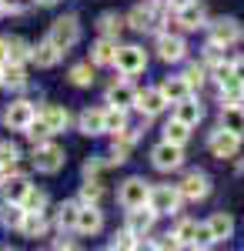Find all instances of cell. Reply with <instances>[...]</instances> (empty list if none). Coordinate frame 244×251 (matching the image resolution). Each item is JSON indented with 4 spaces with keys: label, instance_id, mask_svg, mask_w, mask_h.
I'll return each mask as SVG.
<instances>
[{
    "label": "cell",
    "instance_id": "obj_1",
    "mask_svg": "<svg viewBox=\"0 0 244 251\" xmlns=\"http://www.w3.org/2000/svg\"><path fill=\"white\" fill-rule=\"evenodd\" d=\"M47 40L54 44L60 54H67L71 47H77V40H80V20H77L74 14L57 17L54 24H50V34H47Z\"/></svg>",
    "mask_w": 244,
    "mask_h": 251
},
{
    "label": "cell",
    "instance_id": "obj_2",
    "mask_svg": "<svg viewBox=\"0 0 244 251\" xmlns=\"http://www.w3.org/2000/svg\"><path fill=\"white\" fill-rule=\"evenodd\" d=\"M171 238H174V248H207V245H214L207 225H197V221H177Z\"/></svg>",
    "mask_w": 244,
    "mask_h": 251
},
{
    "label": "cell",
    "instance_id": "obj_3",
    "mask_svg": "<svg viewBox=\"0 0 244 251\" xmlns=\"http://www.w3.org/2000/svg\"><path fill=\"white\" fill-rule=\"evenodd\" d=\"M181 188L177 184H150V198H147V208L154 214H177L181 211Z\"/></svg>",
    "mask_w": 244,
    "mask_h": 251
},
{
    "label": "cell",
    "instance_id": "obj_4",
    "mask_svg": "<svg viewBox=\"0 0 244 251\" xmlns=\"http://www.w3.org/2000/svg\"><path fill=\"white\" fill-rule=\"evenodd\" d=\"M30 161H34V168H37V171L57 174L60 168H64V161H67V157H64V148H60V144H54V141H37Z\"/></svg>",
    "mask_w": 244,
    "mask_h": 251
},
{
    "label": "cell",
    "instance_id": "obj_5",
    "mask_svg": "<svg viewBox=\"0 0 244 251\" xmlns=\"http://www.w3.org/2000/svg\"><path fill=\"white\" fill-rule=\"evenodd\" d=\"M150 198V181L144 177H127L121 188H117V201H121V208H144Z\"/></svg>",
    "mask_w": 244,
    "mask_h": 251
},
{
    "label": "cell",
    "instance_id": "obj_6",
    "mask_svg": "<svg viewBox=\"0 0 244 251\" xmlns=\"http://www.w3.org/2000/svg\"><path fill=\"white\" fill-rule=\"evenodd\" d=\"M114 67L124 74V77H134V74H144L147 67V54L144 47L137 44H127V47H117V57H114Z\"/></svg>",
    "mask_w": 244,
    "mask_h": 251
},
{
    "label": "cell",
    "instance_id": "obj_7",
    "mask_svg": "<svg viewBox=\"0 0 244 251\" xmlns=\"http://www.w3.org/2000/svg\"><path fill=\"white\" fill-rule=\"evenodd\" d=\"M150 164L157 171H177L184 164V148L181 144H171V141H161L150 148Z\"/></svg>",
    "mask_w": 244,
    "mask_h": 251
},
{
    "label": "cell",
    "instance_id": "obj_8",
    "mask_svg": "<svg viewBox=\"0 0 244 251\" xmlns=\"http://www.w3.org/2000/svg\"><path fill=\"white\" fill-rule=\"evenodd\" d=\"M207 148H211V154L214 157H234L241 151V134H234V131H227V127H218L214 134L207 137Z\"/></svg>",
    "mask_w": 244,
    "mask_h": 251
},
{
    "label": "cell",
    "instance_id": "obj_9",
    "mask_svg": "<svg viewBox=\"0 0 244 251\" xmlns=\"http://www.w3.org/2000/svg\"><path fill=\"white\" fill-rule=\"evenodd\" d=\"M34 117H37V107H34L30 100H14V104H7V111H3V124H7L10 131H27Z\"/></svg>",
    "mask_w": 244,
    "mask_h": 251
},
{
    "label": "cell",
    "instance_id": "obj_10",
    "mask_svg": "<svg viewBox=\"0 0 244 251\" xmlns=\"http://www.w3.org/2000/svg\"><path fill=\"white\" fill-rule=\"evenodd\" d=\"M177 188H181V198H188V201H204L211 194V177L204 171H191V174H184V181Z\"/></svg>",
    "mask_w": 244,
    "mask_h": 251
},
{
    "label": "cell",
    "instance_id": "obj_11",
    "mask_svg": "<svg viewBox=\"0 0 244 251\" xmlns=\"http://www.w3.org/2000/svg\"><path fill=\"white\" fill-rule=\"evenodd\" d=\"M207 27H211V40L221 44V47H231L234 40H241V24L234 17H218V20H211Z\"/></svg>",
    "mask_w": 244,
    "mask_h": 251
},
{
    "label": "cell",
    "instance_id": "obj_12",
    "mask_svg": "<svg viewBox=\"0 0 244 251\" xmlns=\"http://www.w3.org/2000/svg\"><path fill=\"white\" fill-rule=\"evenodd\" d=\"M177 24L184 27V30H201L207 27V10L201 0H188V3H181L177 7Z\"/></svg>",
    "mask_w": 244,
    "mask_h": 251
},
{
    "label": "cell",
    "instance_id": "obj_13",
    "mask_svg": "<svg viewBox=\"0 0 244 251\" xmlns=\"http://www.w3.org/2000/svg\"><path fill=\"white\" fill-rule=\"evenodd\" d=\"M157 57L164 60V64L184 60L188 57V44H184V37H177V34H161V37H157Z\"/></svg>",
    "mask_w": 244,
    "mask_h": 251
},
{
    "label": "cell",
    "instance_id": "obj_14",
    "mask_svg": "<svg viewBox=\"0 0 244 251\" xmlns=\"http://www.w3.org/2000/svg\"><path fill=\"white\" fill-rule=\"evenodd\" d=\"M100 228H104V214L97 211V204H80V208H77L74 231H80V234H97Z\"/></svg>",
    "mask_w": 244,
    "mask_h": 251
},
{
    "label": "cell",
    "instance_id": "obj_15",
    "mask_svg": "<svg viewBox=\"0 0 244 251\" xmlns=\"http://www.w3.org/2000/svg\"><path fill=\"white\" fill-rule=\"evenodd\" d=\"M134 107L141 111V114H161L164 107H168V97L161 94V87H147V91H137V100H134Z\"/></svg>",
    "mask_w": 244,
    "mask_h": 251
},
{
    "label": "cell",
    "instance_id": "obj_16",
    "mask_svg": "<svg viewBox=\"0 0 244 251\" xmlns=\"http://www.w3.org/2000/svg\"><path fill=\"white\" fill-rule=\"evenodd\" d=\"M30 188H34V184H30L24 174H7V177L0 181V194H3V201H17V204L27 198Z\"/></svg>",
    "mask_w": 244,
    "mask_h": 251
},
{
    "label": "cell",
    "instance_id": "obj_17",
    "mask_svg": "<svg viewBox=\"0 0 244 251\" xmlns=\"http://www.w3.org/2000/svg\"><path fill=\"white\" fill-rule=\"evenodd\" d=\"M174 117L177 121H184L188 127H197L201 124V117H204V107H201V100H194V97H184V100H177L174 104Z\"/></svg>",
    "mask_w": 244,
    "mask_h": 251
},
{
    "label": "cell",
    "instance_id": "obj_18",
    "mask_svg": "<svg viewBox=\"0 0 244 251\" xmlns=\"http://www.w3.org/2000/svg\"><path fill=\"white\" fill-rule=\"evenodd\" d=\"M154 218H157V214L150 211L147 204H144V208H131V211H127V231L137 234V238H144V234L154 228Z\"/></svg>",
    "mask_w": 244,
    "mask_h": 251
},
{
    "label": "cell",
    "instance_id": "obj_19",
    "mask_svg": "<svg viewBox=\"0 0 244 251\" xmlns=\"http://www.w3.org/2000/svg\"><path fill=\"white\" fill-rule=\"evenodd\" d=\"M134 100H137V91H134L127 80L121 77V80H114L111 87H107V104H114V107H134Z\"/></svg>",
    "mask_w": 244,
    "mask_h": 251
},
{
    "label": "cell",
    "instance_id": "obj_20",
    "mask_svg": "<svg viewBox=\"0 0 244 251\" xmlns=\"http://www.w3.org/2000/svg\"><path fill=\"white\" fill-rule=\"evenodd\" d=\"M114 57H117V40L111 37H100L91 47V64L94 67H114Z\"/></svg>",
    "mask_w": 244,
    "mask_h": 251
},
{
    "label": "cell",
    "instance_id": "obj_21",
    "mask_svg": "<svg viewBox=\"0 0 244 251\" xmlns=\"http://www.w3.org/2000/svg\"><path fill=\"white\" fill-rule=\"evenodd\" d=\"M207 231H211V238H214V245H218V241H227V238L234 234V218L224 214V211L211 214V218H207Z\"/></svg>",
    "mask_w": 244,
    "mask_h": 251
},
{
    "label": "cell",
    "instance_id": "obj_22",
    "mask_svg": "<svg viewBox=\"0 0 244 251\" xmlns=\"http://www.w3.org/2000/svg\"><path fill=\"white\" fill-rule=\"evenodd\" d=\"M40 117L47 121V127H50V134H60V131H67V124H71V114H67V107H60V104H47Z\"/></svg>",
    "mask_w": 244,
    "mask_h": 251
},
{
    "label": "cell",
    "instance_id": "obj_23",
    "mask_svg": "<svg viewBox=\"0 0 244 251\" xmlns=\"http://www.w3.org/2000/svg\"><path fill=\"white\" fill-rule=\"evenodd\" d=\"M77 127H80V134H87V137H97V134H104V111H84V114L77 117Z\"/></svg>",
    "mask_w": 244,
    "mask_h": 251
},
{
    "label": "cell",
    "instance_id": "obj_24",
    "mask_svg": "<svg viewBox=\"0 0 244 251\" xmlns=\"http://www.w3.org/2000/svg\"><path fill=\"white\" fill-rule=\"evenodd\" d=\"M60 57H64V54L57 50L50 40H40L37 47L30 50V60H34L37 67H57V60H60Z\"/></svg>",
    "mask_w": 244,
    "mask_h": 251
},
{
    "label": "cell",
    "instance_id": "obj_25",
    "mask_svg": "<svg viewBox=\"0 0 244 251\" xmlns=\"http://www.w3.org/2000/svg\"><path fill=\"white\" fill-rule=\"evenodd\" d=\"M221 127H227V131H234V134L244 137V107L241 104H227V107H221Z\"/></svg>",
    "mask_w": 244,
    "mask_h": 251
},
{
    "label": "cell",
    "instance_id": "obj_26",
    "mask_svg": "<svg viewBox=\"0 0 244 251\" xmlns=\"http://www.w3.org/2000/svg\"><path fill=\"white\" fill-rule=\"evenodd\" d=\"M127 27V17H121V14H100L97 17V30H100V37H111L117 40V34Z\"/></svg>",
    "mask_w": 244,
    "mask_h": 251
},
{
    "label": "cell",
    "instance_id": "obj_27",
    "mask_svg": "<svg viewBox=\"0 0 244 251\" xmlns=\"http://www.w3.org/2000/svg\"><path fill=\"white\" fill-rule=\"evenodd\" d=\"M20 231L27 234V238H44L47 234V218H44V211H27L24 221H20Z\"/></svg>",
    "mask_w": 244,
    "mask_h": 251
},
{
    "label": "cell",
    "instance_id": "obj_28",
    "mask_svg": "<svg viewBox=\"0 0 244 251\" xmlns=\"http://www.w3.org/2000/svg\"><path fill=\"white\" fill-rule=\"evenodd\" d=\"M127 27H134V30H154V7L150 3H144V7H134L131 14H127Z\"/></svg>",
    "mask_w": 244,
    "mask_h": 251
},
{
    "label": "cell",
    "instance_id": "obj_29",
    "mask_svg": "<svg viewBox=\"0 0 244 251\" xmlns=\"http://www.w3.org/2000/svg\"><path fill=\"white\" fill-rule=\"evenodd\" d=\"M161 94L168 97V104L184 100V97L191 94V87H188V80H184V74H181V77H168L164 84H161Z\"/></svg>",
    "mask_w": 244,
    "mask_h": 251
},
{
    "label": "cell",
    "instance_id": "obj_30",
    "mask_svg": "<svg viewBox=\"0 0 244 251\" xmlns=\"http://www.w3.org/2000/svg\"><path fill=\"white\" fill-rule=\"evenodd\" d=\"M24 204H17V201H3V208H0V225L3 228H17L20 231V221H24Z\"/></svg>",
    "mask_w": 244,
    "mask_h": 251
},
{
    "label": "cell",
    "instance_id": "obj_31",
    "mask_svg": "<svg viewBox=\"0 0 244 251\" xmlns=\"http://www.w3.org/2000/svg\"><path fill=\"white\" fill-rule=\"evenodd\" d=\"M188 137H191V127L184 124V121H177V117H171L168 124H164V141H171V144H188Z\"/></svg>",
    "mask_w": 244,
    "mask_h": 251
},
{
    "label": "cell",
    "instance_id": "obj_32",
    "mask_svg": "<svg viewBox=\"0 0 244 251\" xmlns=\"http://www.w3.org/2000/svg\"><path fill=\"white\" fill-rule=\"evenodd\" d=\"M30 44L24 37H7V60H14V64H24V60H30Z\"/></svg>",
    "mask_w": 244,
    "mask_h": 251
},
{
    "label": "cell",
    "instance_id": "obj_33",
    "mask_svg": "<svg viewBox=\"0 0 244 251\" xmlns=\"http://www.w3.org/2000/svg\"><path fill=\"white\" fill-rule=\"evenodd\" d=\"M121 127H127V117H124V107H104V134H117Z\"/></svg>",
    "mask_w": 244,
    "mask_h": 251
},
{
    "label": "cell",
    "instance_id": "obj_34",
    "mask_svg": "<svg viewBox=\"0 0 244 251\" xmlns=\"http://www.w3.org/2000/svg\"><path fill=\"white\" fill-rule=\"evenodd\" d=\"M3 84L10 87H27V74H24V64H14V60H3Z\"/></svg>",
    "mask_w": 244,
    "mask_h": 251
},
{
    "label": "cell",
    "instance_id": "obj_35",
    "mask_svg": "<svg viewBox=\"0 0 244 251\" xmlns=\"http://www.w3.org/2000/svg\"><path fill=\"white\" fill-rule=\"evenodd\" d=\"M221 100L224 104H241L244 100V84L234 77H224L221 80Z\"/></svg>",
    "mask_w": 244,
    "mask_h": 251
},
{
    "label": "cell",
    "instance_id": "obj_36",
    "mask_svg": "<svg viewBox=\"0 0 244 251\" xmlns=\"http://www.w3.org/2000/svg\"><path fill=\"white\" fill-rule=\"evenodd\" d=\"M20 161V148L14 141H0V171H14Z\"/></svg>",
    "mask_w": 244,
    "mask_h": 251
},
{
    "label": "cell",
    "instance_id": "obj_37",
    "mask_svg": "<svg viewBox=\"0 0 244 251\" xmlns=\"http://www.w3.org/2000/svg\"><path fill=\"white\" fill-rule=\"evenodd\" d=\"M71 84L91 87V84H94V64H74V67H71Z\"/></svg>",
    "mask_w": 244,
    "mask_h": 251
},
{
    "label": "cell",
    "instance_id": "obj_38",
    "mask_svg": "<svg viewBox=\"0 0 244 251\" xmlns=\"http://www.w3.org/2000/svg\"><path fill=\"white\" fill-rule=\"evenodd\" d=\"M77 201H67V204H60V214H57V225H60V231H71L77 225Z\"/></svg>",
    "mask_w": 244,
    "mask_h": 251
},
{
    "label": "cell",
    "instance_id": "obj_39",
    "mask_svg": "<svg viewBox=\"0 0 244 251\" xmlns=\"http://www.w3.org/2000/svg\"><path fill=\"white\" fill-rule=\"evenodd\" d=\"M100 194H104L100 181H97V177H87V181H84V188H80V204H97V201H100Z\"/></svg>",
    "mask_w": 244,
    "mask_h": 251
},
{
    "label": "cell",
    "instance_id": "obj_40",
    "mask_svg": "<svg viewBox=\"0 0 244 251\" xmlns=\"http://www.w3.org/2000/svg\"><path fill=\"white\" fill-rule=\"evenodd\" d=\"M20 204H24V211H44V208H47V191L30 188V191H27V198H24Z\"/></svg>",
    "mask_w": 244,
    "mask_h": 251
},
{
    "label": "cell",
    "instance_id": "obj_41",
    "mask_svg": "<svg viewBox=\"0 0 244 251\" xmlns=\"http://www.w3.org/2000/svg\"><path fill=\"white\" fill-rule=\"evenodd\" d=\"M24 134L30 137L34 144H37V141H47V137H50V127H47V121H44V117L37 114V117H34V121H30V127H27Z\"/></svg>",
    "mask_w": 244,
    "mask_h": 251
},
{
    "label": "cell",
    "instance_id": "obj_42",
    "mask_svg": "<svg viewBox=\"0 0 244 251\" xmlns=\"http://www.w3.org/2000/svg\"><path fill=\"white\" fill-rule=\"evenodd\" d=\"M111 248L114 251H117V248H141V241H137V234H131L127 228H124L121 234H114V238H111Z\"/></svg>",
    "mask_w": 244,
    "mask_h": 251
},
{
    "label": "cell",
    "instance_id": "obj_43",
    "mask_svg": "<svg viewBox=\"0 0 244 251\" xmlns=\"http://www.w3.org/2000/svg\"><path fill=\"white\" fill-rule=\"evenodd\" d=\"M184 80H188V87L191 91H197V87H201V84H204V67H201V64H191L188 71H184Z\"/></svg>",
    "mask_w": 244,
    "mask_h": 251
},
{
    "label": "cell",
    "instance_id": "obj_44",
    "mask_svg": "<svg viewBox=\"0 0 244 251\" xmlns=\"http://www.w3.org/2000/svg\"><path fill=\"white\" fill-rule=\"evenodd\" d=\"M100 174H104V161L91 157V161L84 164V177H97V181H100Z\"/></svg>",
    "mask_w": 244,
    "mask_h": 251
},
{
    "label": "cell",
    "instance_id": "obj_45",
    "mask_svg": "<svg viewBox=\"0 0 244 251\" xmlns=\"http://www.w3.org/2000/svg\"><path fill=\"white\" fill-rule=\"evenodd\" d=\"M231 77H234V80H241V84H244V57L231 64Z\"/></svg>",
    "mask_w": 244,
    "mask_h": 251
},
{
    "label": "cell",
    "instance_id": "obj_46",
    "mask_svg": "<svg viewBox=\"0 0 244 251\" xmlns=\"http://www.w3.org/2000/svg\"><path fill=\"white\" fill-rule=\"evenodd\" d=\"M0 60H7V37H0Z\"/></svg>",
    "mask_w": 244,
    "mask_h": 251
},
{
    "label": "cell",
    "instance_id": "obj_47",
    "mask_svg": "<svg viewBox=\"0 0 244 251\" xmlns=\"http://www.w3.org/2000/svg\"><path fill=\"white\" fill-rule=\"evenodd\" d=\"M34 3H40V7H54L57 0H34Z\"/></svg>",
    "mask_w": 244,
    "mask_h": 251
},
{
    "label": "cell",
    "instance_id": "obj_48",
    "mask_svg": "<svg viewBox=\"0 0 244 251\" xmlns=\"http://www.w3.org/2000/svg\"><path fill=\"white\" fill-rule=\"evenodd\" d=\"M0 84H3V60H0Z\"/></svg>",
    "mask_w": 244,
    "mask_h": 251
},
{
    "label": "cell",
    "instance_id": "obj_49",
    "mask_svg": "<svg viewBox=\"0 0 244 251\" xmlns=\"http://www.w3.org/2000/svg\"><path fill=\"white\" fill-rule=\"evenodd\" d=\"M0 174H3V171H0Z\"/></svg>",
    "mask_w": 244,
    "mask_h": 251
}]
</instances>
